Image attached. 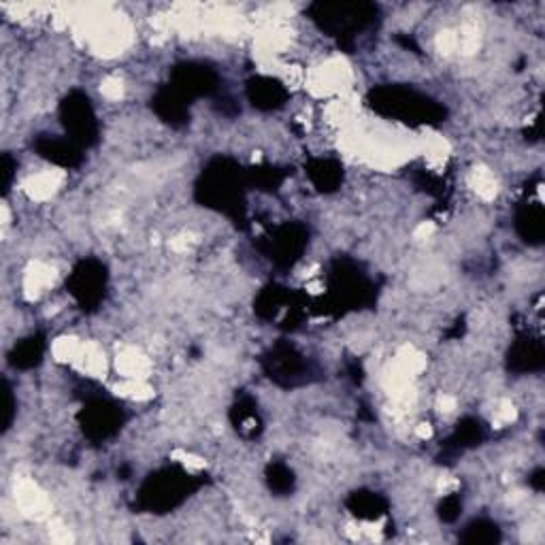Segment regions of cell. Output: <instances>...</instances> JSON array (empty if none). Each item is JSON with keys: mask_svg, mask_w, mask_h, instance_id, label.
Masks as SVG:
<instances>
[{"mask_svg": "<svg viewBox=\"0 0 545 545\" xmlns=\"http://www.w3.org/2000/svg\"><path fill=\"white\" fill-rule=\"evenodd\" d=\"M528 486H531L535 492H543L545 488V469L537 467L531 475H528Z\"/></svg>", "mask_w": 545, "mask_h": 545, "instance_id": "obj_29", "label": "cell"}, {"mask_svg": "<svg viewBox=\"0 0 545 545\" xmlns=\"http://www.w3.org/2000/svg\"><path fill=\"white\" fill-rule=\"evenodd\" d=\"M345 507H348V511L354 518L375 522L388 514L390 503L384 494L360 488V490H354L350 497L345 499Z\"/></svg>", "mask_w": 545, "mask_h": 545, "instance_id": "obj_22", "label": "cell"}, {"mask_svg": "<svg viewBox=\"0 0 545 545\" xmlns=\"http://www.w3.org/2000/svg\"><path fill=\"white\" fill-rule=\"evenodd\" d=\"M501 539H503V533L499 524L488 518L471 520L465 526V531L460 533V543H467V545H497L501 543Z\"/></svg>", "mask_w": 545, "mask_h": 545, "instance_id": "obj_23", "label": "cell"}, {"mask_svg": "<svg viewBox=\"0 0 545 545\" xmlns=\"http://www.w3.org/2000/svg\"><path fill=\"white\" fill-rule=\"evenodd\" d=\"M486 439H488V426L484 420L475 416L462 418L454 426L450 437L441 443V454L437 456V460L443 462V465H452L458 456H462L469 450L480 448Z\"/></svg>", "mask_w": 545, "mask_h": 545, "instance_id": "obj_12", "label": "cell"}, {"mask_svg": "<svg viewBox=\"0 0 545 545\" xmlns=\"http://www.w3.org/2000/svg\"><path fill=\"white\" fill-rule=\"evenodd\" d=\"M303 303H307V299L301 292H294L279 284H269L254 299V313L264 322H273L282 311L288 313L292 307Z\"/></svg>", "mask_w": 545, "mask_h": 545, "instance_id": "obj_16", "label": "cell"}, {"mask_svg": "<svg viewBox=\"0 0 545 545\" xmlns=\"http://www.w3.org/2000/svg\"><path fill=\"white\" fill-rule=\"evenodd\" d=\"M541 124H543V118H541V115H539L537 122H535V126L526 132V135H533V137H531L533 141H537V139L541 137Z\"/></svg>", "mask_w": 545, "mask_h": 545, "instance_id": "obj_32", "label": "cell"}, {"mask_svg": "<svg viewBox=\"0 0 545 545\" xmlns=\"http://www.w3.org/2000/svg\"><path fill=\"white\" fill-rule=\"evenodd\" d=\"M309 237V228L303 222H284L275 226L269 235L260 237L256 247L277 269L288 271L305 256Z\"/></svg>", "mask_w": 545, "mask_h": 545, "instance_id": "obj_9", "label": "cell"}, {"mask_svg": "<svg viewBox=\"0 0 545 545\" xmlns=\"http://www.w3.org/2000/svg\"><path fill=\"white\" fill-rule=\"evenodd\" d=\"M77 424L88 441L105 443L124 428L126 409L107 394H92L79 409Z\"/></svg>", "mask_w": 545, "mask_h": 545, "instance_id": "obj_7", "label": "cell"}, {"mask_svg": "<svg viewBox=\"0 0 545 545\" xmlns=\"http://www.w3.org/2000/svg\"><path fill=\"white\" fill-rule=\"evenodd\" d=\"M260 369L269 382L284 390L316 384L324 377L318 362L307 358L294 343L282 339L262 354Z\"/></svg>", "mask_w": 545, "mask_h": 545, "instance_id": "obj_6", "label": "cell"}, {"mask_svg": "<svg viewBox=\"0 0 545 545\" xmlns=\"http://www.w3.org/2000/svg\"><path fill=\"white\" fill-rule=\"evenodd\" d=\"M367 105L382 118L411 128H435L448 120V107L405 84L375 86L367 94Z\"/></svg>", "mask_w": 545, "mask_h": 545, "instance_id": "obj_2", "label": "cell"}, {"mask_svg": "<svg viewBox=\"0 0 545 545\" xmlns=\"http://www.w3.org/2000/svg\"><path fill=\"white\" fill-rule=\"evenodd\" d=\"M109 271L103 260L94 256L81 258L75 262L69 277H66V292L73 296V301L86 313L96 311L107 299Z\"/></svg>", "mask_w": 545, "mask_h": 545, "instance_id": "obj_8", "label": "cell"}, {"mask_svg": "<svg viewBox=\"0 0 545 545\" xmlns=\"http://www.w3.org/2000/svg\"><path fill=\"white\" fill-rule=\"evenodd\" d=\"M45 350H47L45 335L43 333H32V335L24 337L22 341H18L13 345L7 360H9V365L15 371H32V369H37L43 362Z\"/></svg>", "mask_w": 545, "mask_h": 545, "instance_id": "obj_21", "label": "cell"}, {"mask_svg": "<svg viewBox=\"0 0 545 545\" xmlns=\"http://www.w3.org/2000/svg\"><path fill=\"white\" fill-rule=\"evenodd\" d=\"M15 169H18V164L11 158V154H3V194L7 196L11 186H13V175Z\"/></svg>", "mask_w": 545, "mask_h": 545, "instance_id": "obj_28", "label": "cell"}, {"mask_svg": "<svg viewBox=\"0 0 545 545\" xmlns=\"http://www.w3.org/2000/svg\"><path fill=\"white\" fill-rule=\"evenodd\" d=\"M169 84L179 94H184L190 103L198 101V98H216L222 92L220 73L213 66L198 60L177 62L171 69Z\"/></svg>", "mask_w": 545, "mask_h": 545, "instance_id": "obj_11", "label": "cell"}, {"mask_svg": "<svg viewBox=\"0 0 545 545\" xmlns=\"http://www.w3.org/2000/svg\"><path fill=\"white\" fill-rule=\"evenodd\" d=\"M396 41H399L403 47H411V49H414V52H420V47H418V43L414 41V39H411V37H407V35H401V37H396Z\"/></svg>", "mask_w": 545, "mask_h": 545, "instance_id": "obj_31", "label": "cell"}, {"mask_svg": "<svg viewBox=\"0 0 545 545\" xmlns=\"http://www.w3.org/2000/svg\"><path fill=\"white\" fill-rule=\"evenodd\" d=\"M3 388H5V418H3V433H7L13 420H15V396H13V390H11V384L9 379H5L3 382Z\"/></svg>", "mask_w": 545, "mask_h": 545, "instance_id": "obj_27", "label": "cell"}, {"mask_svg": "<svg viewBox=\"0 0 545 545\" xmlns=\"http://www.w3.org/2000/svg\"><path fill=\"white\" fill-rule=\"evenodd\" d=\"M35 152L47 160L56 164L60 169H77L84 162V150L75 145L71 139H60L52 135H39L32 141Z\"/></svg>", "mask_w": 545, "mask_h": 545, "instance_id": "obj_17", "label": "cell"}, {"mask_svg": "<svg viewBox=\"0 0 545 545\" xmlns=\"http://www.w3.org/2000/svg\"><path fill=\"white\" fill-rule=\"evenodd\" d=\"M209 482L207 473H190L181 465H164L141 482L132 509L139 514L164 516L184 505Z\"/></svg>", "mask_w": 545, "mask_h": 545, "instance_id": "obj_3", "label": "cell"}, {"mask_svg": "<svg viewBox=\"0 0 545 545\" xmlns=\"http://www.w3.org/2000/svg\"><path fill=\"white\" fill-rule=\"evenodd\" d=\"M460 514H462V497L458 492L445 497L437 507V516L443 524H454L460 518Z\"/></svg>", "mask_w": 545, "mask_h": 545, "instance_id": "obj_26", "label": "cell"}, {"mask_svg": "<svg viewBox=\"0 0 545 545\" xmlns=\"http://www.w3.org/2000/svg\"><path fill=\"white\" fill-rule=\"evenodd\" d=\"M514 228L518 237L526 243L539 247L545 241V209L541 203L526 201L516 207Z\"/></svg>", "mask_w": 545, "mask_h": 545, "instance_id": "obj_19", "label": "cell"}, {"mask_svg": "<svg viewBox=\"0 0 545 545\" xmlns=\"http://www.w3.org/2000/svg\"><path fill=\"white\" fill-rule=\"evenodd\" d=\"M264 480L275 497H290L296 490V475L282 460H273L264 469Z\"/></svg>", "mask_w": 545, "mask_h": 545, "instance_id": "obj_24", "label": "cell"}, {"mask_svg": "<svg viewBox=\"0 0 545 545\" xmlns=\"http://www.w3.org/2000/svg\"><path fill=\"white\" fill-rule=\"evenodd\" d=\"M245 96L254 109L262 113H271V111L282 109L288 103L290 92L279 79L267 77V75H256L247 79Z\"/></svg>", "mask_w": 545, "mask_h": 545, "instance_id": "obj_15", "label": "cell"}, {"mask_svg": "<svg viewBox=\"0 0 545 545\" xmlns=\"http://www.w3.org/2000/svg\"><path fill=\"white\" fill-rule=\"evenodd\" d=\"M58 115L66 130V139H71L81 150H90L101 139V126L86 92L71 90L66 94L58 107Z\"/></svg>", "mask_w": 545, "mask_h": 545, "instance_id": "obj_10", "label": "cell"}, {"mask_svg": "<svg viewBox=\"0 0 545 545\" xmlns=\"http://www.w3.org/2000/svg\"><path fill=\"white\" fill-rule=\"evenodd\" d=\"M379 288L375 279L360 262L348 256H337L326 271V296L320 313L345 316L369 309L377 303Z\"/></svg>", "mask_w": 545, "mask_h": 545, "instance_id": "obj_4", "label": "cell"}, {"mask_svg": "<svg viewBox=\"0 0 545 545\" xmlns=\"http://www.w3.org/2000/svg\"><path fill=\"white\" fill-rule=\"evenodd\" d=\"M247 171L230 156L211 158L194 184V201L226 216L237 228H247Z\"/></svg>", "mask_w": 545, "mask_h": 545, "instance_id": "obj_1", "label": "cell"}, {"mask_svg": "<svg viewBox=\"0 0 545 545\" xmlns=\"http://www.w3.org/2000/svg\"><path fill=\"white\" fill-rule=\"evenodd\" d=\"M309 20L316 24L326 37L335 39L345 52H354L356 41L373 28L382 13H379V5L367 3V0H318L307 7Z\"/></svg>", "mask_w": 545, "mask_h": 545, "instance_id": "obj_5", "label": "cell"}, {"mask_svg": "<svg viewBox=\"0 0 545 545\" xmlns=\"http://www.w3.org/2000/svg\"><path fill=\"white\" fill-rule=\"evenodd\" d=\"M230 424L237 431L239 437H243L245 441H254L262 435L264 431V420L260 416V409L254 396L250 394H241L237 396V401L230 407Z\"/></svg>", "mask_w": 545, "mask_h": 545, "instance_id": "obj_18", "label": "cell"}, {"mask_svg": "<svg viewBox=\"0 0 545 545\" xmlns=\"http://www.w3.org/2000/svg\"><path fill=\"white\" fill-rule=\"evenodd\" d=\"M348 373H350V377H352V382H354V384H360V382H362V375H365V371H362V367H360V362H358V360L350 362Z\"/></svg>", "mask_w": 545, "mask_h": 545, "instance_id": "obj_30", "label": "cell"}, {"mask_svg": "<svg viewBox=\"0 0 545 545\" xmlns=\"http://www.w3.org/2000/svg\"><path fill=\"white\" fill-rule=\"evenodd\" d=\"M152 111L156 118L171 128H184L190 124L192 105L184 94H179L171 84L160 86L152 96Z\"/></svg>", "mask_w": 545, "mask_h": 545, "instance_id": "obj_14", "label": "cell"}, {"mask_svg": "<svg viewBox=\"0 0 545 545\" xmlns=\"http://www.w3.org/2000/svg\"><path fill=\"white\" fill-rule=\"evenodd\" d=\"M305 173L313 188L322 194L337 192L345 179L343 164L335 158H309L305 162Z\"/></svg>", "mask_w": 545, "mask_h": 545, "instance_id": "obj_20", "label": "cell"}, {"mask_svg": "<svg viewBox=\"0 0 545 545\" xmlns=\"http://www.w3.org/2000/svg\"><path fill=\"white\" fill-rule=\"evenodd\" d=\"M288 177V171L282 167H273V164H258V167L247 169V181L250 188H256L260 192H277L284 186Z\"/></svg>", "mask_w": 545, "mask_h": 545, "instance_id": "obj_25", "label": "cell"}, {"mask_svg": "<svg viewBox=\"0 0 545 545\" xmlns=\"http://www.w3.org/2000/svg\"><path fill=\"white\" fill-rule=\"evenodd\" d=\"M505 367L514 375H533L541 373L545 367V348L541 337L535 335H518L514 343L509 345Z\"/></svg>", "mask_w": 545, "mask_h": 545, "instance_id": "obj_13", "label": "cell"}]
</instances>
